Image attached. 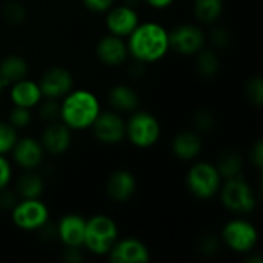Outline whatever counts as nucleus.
<instances>
[{"label":"nucleus","mask_w":263,"mask_h":263,"mask_svg":"<svg viewBox=\"0 0 263 263\" xmlns=\"http://www.w3.org/2000/svg\"><path fill=\"white\" fill-rule=\"evenodd\" d=\"M119 239L117 222L106 214H96L86 219L83 247L94 256H108Z\"/></svg>","instance_id":"obj_3"},{"label":"nucleus","mask_w":263,"mask_h":263,"mask_svg":"<svg viewBox=\"0 0 263 263\" xmlns=\"http://www.w3.org/2000/svg\"><path fill=\"white\" fill-rule=\"evenodd\" d=\"M43 99L59 100L74 88V79L69 69L63 66H49L39 79Z\"/></svg>","instance_id":"obj_12"},{"label":"nucleus","mask_w":263,"mask_h":263,"mask_svg":"<svg viewBox=\"0 0 263 263\" xmlns=\"http://www.w3.org/2000/svg\"><path fill=\"white\" fill-rule=\"evenodd\" d=\"M140 23V15L136 9V6L122 3V5H112L105 12V26L108 29V34L126 39L136 26Z\"/></svg>","instance_id":"obj_11"},{"label":"nucleus","mask_w":263,"mask_h":263,"mask_svg":"<svg viewBox=\"0 0 263 263\" xmlns=\"http://www.w3.org/2000/svg\"><path fill=\"white\" fill-rule=\"evenodd\" d=\"M108 102L111 108L117 112H133L140 105V97L137 91L125 83L114 85L108 92Z\"/></svg>","instance_id":"obj_21"},{"label":"nucleus","mask_w":263,"mask_h":263,"mask_svg":"<svg viewBox=\"0 0 263 263\" xmlns=\"http://www.w3.org/2000/svg\"><path fill=\"white\" fill-rule=\"evenodd\" d=\"M202 149H203V139H202L200 133L196 129L180 131L171 140L173 154L183 162L197 159L200 156Z\"/></svg>","instance_id":"obj_20"},{"label":"nucleus","mask_w":263,"mask_h":263,"mask_svg":"<svg viewBox=\"0 0 263 263\" xmlns=\"http://www.w3.org/2000/svg\"><path fill=\"white\" fill-rule=\"evenodd\" d=\"M216 123V117L211 111L208 109H199L194 112V117H193V125H194V129L199 131V133H205V131H210Z\"/></svg>","instance_id":"obj_31"},{"label":"nucleus","mask_w":263,"mask_h":263,"mask_svg":"<svg viewBox=\"0 0 263 263\" xmlns=\"http://www.w3.org/2000/svg\"><path fill=\"white\" fill-rule=\"evenodd\" d=\"M18 140V129H15L9 122H0V154H11L15 142Z\"/></svg>","instance_id":"obj_27"},{"label":"nucleus","mask_w":263,"mask_h":263,"mask_svg":"<svg viewBox=\"0 0 263 263\" xmlns=\"http://www.w3.org/2000/svg\"><path fill=\"white\" fill-rule=\"evenodd\" d=\"M194 57H196V69H197L199 76L206 77V79H213L214 76L219 74L220 59L217 57V54L214 51L203 48Z\"/></svg>","instance_id":"obj_26"},{"label":"nucleus","mask_w":263,"mask_h":263,"mask_svg":"<svg viewBox=\"0 0 263 263\" xmlns=\"http://www.w3.org/2000/svg\"><path fill=\"white\" fill-rule=\"evenodd\" d=\"M220 239L231 251L239 254H248L257 245L259 231L253 222L247 220L242 216H237L223 225Z\"/></svg>","instance_id":"obj_7"},{"label":"nucleus","mask_w":263,"mask_h":263,"mask_svg":"<svg viewBox=\"0 0 263 263\" xmlns=\"http://www.w3.org/2000/svg\"><path fill=\"white\" fill-rule=\"evenodd\" d=\"M3 18L12 25H20L26 20V8L18 0H8L2 9Z\"/></svg>","instance_id":"obj_28"},{"label":"nucleus","mask_w":263,"mask_h":263,"mask_svg":"<svg viewBox=\"0 0 263 263\" xmlns=\"http://www.w3.org/2000/svg\"><path fill=\"white\" fill-rule=\"evenodd\" d=\"M96 55L100 63L111 66V68L125 65L129 59L126 39L106 34L105 37L99 39L96 45Z\"/></svg>","instance_id":"obj_16"},{"label":"nucleus","mask_w":263,"mask_h":263,"mask_svg":"<svg viewBox=\"0 0 263 263\" xmlns=\"http://www.w3.org/2000/svg\"><path fill=\"white\" fill-rule=\"evenodd\" d=\"M39 140L45 149V154H51L55 157L63 156L71 148L72 131L60 120H54L43 128Z\"/></svg>","instance_id":"obj_14"},{"label":"nucleus","mask_w":263,"mask_h":263,"mask_svg":"<svg viewBox=\"0 0 263 263\" xmlns=\"http://www.w3.org/2000/svg\"><path fill=\"white\" fill-rule=\"evenodd\" d=\"M83 6L96 14H105L114 3L116 0H82Z\"/></svg>","instance_id":"obj_36"},{"label":"nucleus","mask_w":263,"mask_h":263,"mask_svg":"<svg viewBox=\"0 0 263 263\" xmlns=\"http://www.w3.org/2000/svg\"><path fill=\"white\" fill-rule=\"evenodd\" d=\"M220 177L223 180L233 179L242 174L243 170V157L237 149H225L217 157V162L214 163Z\"/></svg>","instance_id":"obj_24"},{"label":"nucleus","mask_w":263,"mask_h":263,"mask_svg":"<svg viewBox=\"0 0 263 263\" xmlns=\"http://www.w3.org/2000/svg\"><path fill=\"white\" fill-rule=\"evenodd\" d=\"M222 182L223 179L220 177L216 165L206 160L193 163L185 177L188 191L199 200L213 199L219 193Z\"/></svg>","instance_id":"obj_6"},{"label":"nucleus","mask_w":263,"mask_h":263,"mask_svg":"<svg viewBox=\"0 0 263 263\" xmlns=\"http://www.w3.org/2000/svg\"><path fill=\"white\" fill-rule=\"evenodd\" d=\"M129 114L126 119V139L129 143L139 149H148L157 145L162 136L159 119L143 109H136Z\"/></svg>","instance_id":"obj_5"},{"label":"nucleus","mask_w":263,"mask_h":263,"mask_svg":"<svg viewBox=\"0 0 263 263\" xmlns=\"http://www.w3.org/2000/svg\"><path fill=\"white\" fill-rule=\"evenodd\" d=\"M86 219L77 213H68L55 225V236L65 248H82Z\"/></svg>","instance_id":"obj_15"},{"label":"nucleus","mask_w":263,"mask_h":263,"mask_svg":"<svg viewBox=\"0 0 263 263\" xmlns=\"http://www.w3.org/2000/svg\"><path fill=\"white\" fill-rule=\"evenodd\" d=\"M197 250L202 254H214L219 250V239L213 234H203L199 239V247Z\"/></svg>","instance_id":"obj_35"},{"label":"nucleus","mask_w":263,"mask_h":263,"mask_svg":"<svg viewBox=\"0 0 263 263\" xmlns=\"http://www.w3.org/2000/svg\"><path fill=\"white\" fill-rule=\"evenodd\" d=\"M15 129H23L32 122V109L28 108H20L14 106L9 112V120H8Z\"/></svg>","instance_id":"obj_30"},{"label":"nucleus","mask_w":263,"mask_h":263,"mask_svg":"<svg viewBox=\"0 0 263 263\" xmlns=\"http://www.w3.org/2000/svg\"><path fill=\"white\" fill-rule=\"evenodd\" d=\"M210 40H211V43H213L216 48H225V46L230 45L231 35H230V32H228L227 28H223V26H216V28L211 29Z\"/></svg>","instance_id":"obj_33"},{"label":"nucleus","mask_w":263,"mask_h":263,"mask_svg":"<svg viewBox=\"0 0 263 263\" xmlns=\"http://www.w3.org/2000/svg\"><path fill=\"white\" fill-rule=\"evenodd\" d=\"M108 259L111 263H148L151 251L137 237H119L108 253Z\"/></svg>","instance_id":"obj_13"},{"label":"nucleus","mask_w":263,"mask_h":263,"mask_svg":"<svg viewBox=\"0 0 263 263\" xmlns=\"http://www.w3.org/2000/svg\"><path fill=\"white\" fill-rule=\"evenodd\" d=\"M250 160H251V163H253L257 170H260V168H262V163H263L262 140H256V142H254V145L251 146V149H250Z\"/></svg>","instance_id":"obj_37"},{"label":"nucleus","mask_w":263,"mask_h":263,"mask_svg":"<svg viewBox=\"0 0 263 263\" xmlns=\"http://www.w3.org/2000/svg\"><path fill=\"white\" fill-rule=\"evenodd\" d=\"M143 3H146L149 8L153 9H166L170 8L176 0H142Z\"/></svg>","instance_id":"obj_38"},{"label":"nucleus","mask_w":263,"mask_h":263,"mask_svg":"<svg viewBox=\"0 0 263 263\" xmlns=\"http://www.w3.org/2000/svg\"><path fill=\"white\" fill-rule=\"evenodd\" d=\"M223 11H225L223 0H194L193 2L194 17L205 25L216 23L222 17Z\"/></svg>","instance_id":"obj_25"},{"label":"nucleus","mask_w":263,"mask_h":263,"mask_svg":"<svg viewBox=\"0 0 263 263\" xmlns=\"http://www.w3.org/2000/svg\"><path fill=\"white\" fill-rule=\"evenodd\" d=\"M9 100L12 106H20V108H28V109L37 108L39 103L43 100V94L39 86V82H34L25 77L22 80L11 83Z\"/></svg>","instance_id":"obj_19"},{"label":"nucleus","mask_w":263,"mask_h":263,"mask_svg":"<svg viewBox=\"0 0 263 263\" xmlns=\"http://www.w3.org/2000/svg\"><path fill=\"white\" fill-rule=\"evenodd\" d=\"M100 111L99 97L85 88H72L59 102V120L71 131L91 129Z\"/></svg>","instance_id":"obj_2"},{"label":"nucleus","mask_w":263,"mask_h":263,"mask_svg":"<svg viewBox=\"0 0 263 263\" xmlns=\"http://www.w3.org/2000/svg\"><path fill=\"white\" fill-rule=\"evenodd\" d=\"M168 35L170 49L185 57H194L206 45V34L196 23L186 22L176 25L171 31H168Z\"/></svg>","instance_id":"obj_9"},{"label":"nucleus","mask_w":263,"mask_h":263,"mask_svg":"<svg viewBox=\"0 0 263 263\" xmlns=\"http://www.w3.org/2000/svg\"><path fill=\"white\" fill-rule=\"evenodd\" d=\"M12 159L17 163L18 168L25 170H37L43 159H45V149L40 143L39 139L35 137H18V140L15 142L12 151Z\"/></svg>","instance_id":"obj_17"},{"label":"nucleus","mask_w":263,"mask_h":263,"mask_svg":"<svg viewBox=\"0 0 263 263\" xmlns=\"http://www.w3.org/2000/svg\"><path fill=\"white\" fill-rule=\"evenodd\" d=\"M28 62L18 54H9L0 60V77L3 79L5 85H11L17 80L28 77Z\"/></svg>","instance_id":"obj_23"},{"label":"nucleus","mask_w":263,"mask_h":263,"mask_svg":"<svg viewBox=\"0 0 263 263\" xmlns=\"http://www.w3.org/2000/svg\"><path fill=\"white\" fill-rule=\"evenodd\" d=\"M245 97L247 100L254 105V106H260L263 102V82L260 76H254L250 77V80L245 85Z\"/></svg>","instance_id":"obj_29"},{"label":"nucleus","mask_w":263,"mask_h":263,"mask_svg":"<svg viewBox=\"0 0 263 263\" xmlns=\"http://www.w3.org/2000/svg\"><path fill=\"white\" fill-rule=\"evenodd\" d=\"M11 220L22 231H40L48 225L49 210L40 199H18L11 208Z\"/></svg>","instance_id":"obj_8"},{"label":"nucleus","mask_w":263,"mask_h":263,"mask_svg":"<svg viewBox=\"0 0 263 263\" xmlns=\"http://www.w3.org/2000/svg\"><path fill=\"white\" fill-rule=\"evenodd\" d=\"M217 194L223 208L236 216H247L257 206L256 193L242 174L222 182Z\"/></svg>","instance_id":"obj_4"},{"label":"nucleus","mask_w":263,"mask_h":263,"mask_svg":"<svg viewBox=\"0 0 263 263\" xmlns=\"http://www.w3.org/2000/svg\"><path fill=\"white\" fill-rule=\"evenodd\" d=\"M39 114L46 123L59 120V102L54 99H45L39 103Z\"/></svg>","instance_id":"obj_32"},{"label":"nucleus","mask_w":263,"mask_h":263,"mask_svg":"<svg viewBox=\"0 0 263 263\" xmlns=\"http://www.w3.org/2000/svg\"><path fill=\"white\" fill-rule=\"evenodd\" d=\"M126 45L129 57L142 65L157 63L171 51L168 29L157 22H140L126 37Z\"/></svg>","instance_id":"obj_1"},{"label":"nucleus","mask_w":263,"mask_h":263,"mask_svg":"<svg viewBox=\"0 0 263 263\" xmlns=\"http://www.w3.org/2000/svg\"><path fill=\"white\" fill-rule=\"evenodd\" d=\"M12 180V165L6 159V156L0 154V191L9 186Z\"/></svg>","instance_id":"obj_34"},{"label":"nucleus","mask_w":263,"mask_h":263,"mask_svg":"<svg viewBox=\"0 0 263 263\" xmlns=\"http://www.w3.org/2000/svg\"><path fill=\"white\" fill-rule=\"evenodd\" d=\"M5 86H6V85H5L3 79L0 77V96H2V92H3V89H5Z\"/></svg>","instance_id":"obj_39"},{"label":"nucleus","mask_w":263,"mask_h":263,"mask_svg":"<svg viewBox=\"0 0 263 263\" xmlns=\"http://www.w3.org/2000/svg\"><path fill=\"white\" fill-rule=\"evenodd\" d=\"M91 129L96 140L103 145H119L126 139V120L114 109L100 111Z\"/></svg>","instance_id":"obj_10"},{"label":"nucleus","mask_w":263,"mask_h":263,"mask_svg":"<svg viewBox=\"0 0 263 263\" xmlns=\"http://www.w3.org/2000/svg\"><path fill=\"white\" fill-rule=\"evenodd\" d=\"M45 191L43 177L37 170H25L15 183V194L18 199H40Z\"/></svg>","instance_id":"obj_22"},{"label":"nucleus","mask_w":263,"mask_h":263,"mask_svg":"<svg viewBox=\"0 0 263 263\" xmlns=\"http://www.w3.org/2000/svg\"><path fill=\"white\" fill-rule=\"evenodd\" d=\"M106 196L116 203H125L137 191V179L128 170H116L109 174L105 185Z\"/></svg>","instance_id":"obj_18"}]
</instances>
